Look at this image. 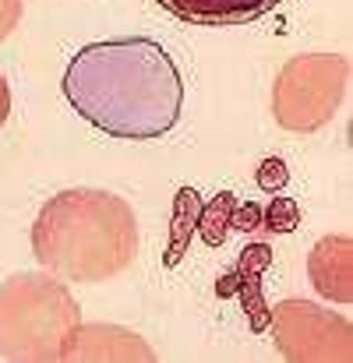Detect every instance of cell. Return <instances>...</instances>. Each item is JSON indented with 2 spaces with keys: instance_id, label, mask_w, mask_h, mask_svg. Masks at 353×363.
Masks as SVG:
<instances>
[{
  "instance_id": "1",
  "label": "cell",
  "mask_w": 353,
  "mask_h": 363,
  "mask_svg": "<svg viewBox=\"0 0 353 363\" xmlns=\"http://www.w3.org/2000/svg\"><path fill=\"white\" fill-rule=\"evenodd\" d=\"M64 96L82 121L124 141L163 138L184 110L180 71L152 39L82 46L64 71Z\"/></svg>"
},
{
  "instance_id": "2",
  "label": "cell",
  "mask_w": 353,
  "mask_h": 363,
  "mask_svg": "<svg viewBox=\"0 0 353 363\" xmlns=\"http://www.w3.org/2000/svg\"><path fill=\"white\" fill-rule=\"evenodd\" d=\"M138 223L131 205L96 187L53 194L36 226L32 254L53 275L71 282H107L134 261Z\"/></svg>"
},
{
  "instance_id": "3",
  "label": "cell",
  "mask_w": 353,
  "mask_h": 363,
  "mask_svg": "<svg viewBox=\"0 0 353 363\" xmlns=\"http://www.w3.org/2000/svg\"><path fill=\"white\" fill-rule=\"evenodd\" d=\"M78 303L43 272L11 275L0 286V357L14 363L64 360L78 332Z\"/></svg>"
},
{
  "instance_id": "4",
  "label": "cell",
  "mask_w": 353,
  "mask_h": 363,
  "mask_svg": "<svg viewBox=\"0 0 353 363\" xmlns=\"http://www.w3.org/2000/svg\"><path fill=\"white\" fill-rule=\"evenodd\" d=\"M347 85H350V64L340 53H304L286 60L272 89L276 123L293 134L325 127L336 117Z\"/></svg>"
},
{
  "instance_id": "5",
  "label": "cell",
  "mask_w": 353,
  "mask_h": 363,
  "mask_svg": "<svg viewBox=\"0 0 353 363\" xmlns=\"http://www.w3.org/2000/svg\"><path fill=\"white\" fill-rule=\"evenodd\" d=\"M268 328L290 363H350L353 328L343 314H329L308 300H279L268 307Z\"/></svg>"
},
{
  "instance_id": "6",
  "label": "cell",
  "mask_w": 353,
  "mask_h": 363,
  "mask_svg": "<svg viewBox=\"0 0 353 363\" xmlns=\"http://www.w3.org/2000/svg\"><path fill=\"white\" fill-rule=\"evenodd\" d=\"M308 275L311 286L332 300V303H350L353 300V240L347 233L322 237L308 254Z\"/></svg>"
},
{
  "instance_id": "7",
  "label": "cell",
  "mask_w": 353,
  "mask_h": 363,
  "mask_svg": "<svg viewBox=\"0 0 353 363\" xmlns=\"http://www.w3.org/2000/svg\"><path fill=\"white\" fill-rule=\"evenodd\" d=\"M272 264V250L265 243H247V250L237 257V268L219 279V296H237L247 311L251 332L268 328V303L261 296V272Z\"/></svg>"
},
{
  "instance_id": "8",
  "label": "cell",
  "mask_w": 353,
  "mask_h": 363,
  "mask_svg": "<svg viewBox=\"0 0 353 363\" xmlns=\"http://www.w3.org/2000/svg\"><path fill=\"white\" fill-rule=\"evenodd\" d=\"M163 11L188 25H247L276 11L283 0H156Z\"/></svg>"
},
{
  "instance_id": "9",
  "label": "cell",
  "mask_w": 353,
  "mask_h": 363,
  "mask_svg": "<svg viewBox=\"0 0 353 363\" xmlns=\"http://www.w3.org/2000/svg\"><path fill=\"white\" fill-rule=\"evenodd\" d=\"M64 360H152V350L138 335L114 325H78Z\"/></svg>"
},
{
  "instance_id": "10",
  "label": "cell",
  "mask_w": 353,
  "mask_h": 363,
  "mask_svg": "<svg viewBox=\"0 0 353 363\" xmlns=\"http://www.w3.org/2000/svg\"><path fill=\"white\" fill-rule=\"evenodd\" d=\"M198 191L195 187H180L177 191V205H173V226H170V247H166V268H177L188 243H191V233L198 226Z\"/></svg>"
},
{
  "instance_id": "11",
  "label": "cell",
  "mask_w": 353,
  "mask_h": 363,
  "mask_svg": "<svg viewBox=\"0 0 353 363\" xmlns=\"http://www.w3.org/2000/svg\"><path fill=\"white\" fill-rule=\"evenodd\" d=\"M234 205H237V198L230 191H223V194H216L209 205L198 208V226H195V230L202 233V240L209 243V247H219V243L227 240V233H234V230H230Z\"/></svg>"
},
{
  "instance_id": "12",
  "label": "cell",
  "mask_w": 353,
  "mask_h": 363,
  "mask_svg": "<svg viewBox=\"0 0 353 363\" xmlns=\"http://www.w3.org/2000/svg\"><path fill=\"white\" fill-rule=\"evenodd\" d=\"M300 226V205L293 198H272L265 208H261V230L265 233H293Z\"/></svg>"
},
{
  "instance_id": "13",
  "label": "cell",
  "mask_w": 353,
  "mask_h": 363,
  "mask_svg": "<svg viewBox=\"0 0 353 363\" xmlns=\"http://www.w3.org/2000/svg\"><path fill=\"white\" fill-rule=\"evenodd\" d=\"M286 180H290V173H286V162H283V159H265V162L258 166V187H261V191L276 194L279 187H286Z\"/></svg>"
},
{
  "instance_id": "14",
  "label": "cell",
  "mask_w": 353,
  "mask_h": 363,
  "mask_svg": "<svg viewBox=\"0 0 353 363\" xmlns=\"http://www.w3.org/2000/svg\"><path fill=\"white\" fill-rule=\"evenodd\" d=\"M230 230H240V233H251V230H261V208L258 205H234V219H230Z\"/></svg>"
},
{
  "instance_id": "15",
  "label": "cell",
  "mask_w": 353,
  "mask_h": 363,
  "mask_svg": "<svg viewBox=\"0 0 353 363\" xmlns=\"http://www.w3.org/2000/svg\"><path fill=\"white\" fill-rule=\"evenodd\" d=\"M21 21V0H0V43L18 28Z\"/></svg>"
},
{
  "instance_id": "16",
  "label": "cell",
  "mask_w": 353,
  "mask_h": 363,
  "mask_svg": "<svg viewBox=\"0 0 353 363\" xmlns=\"http://www.w3.org/2000/svg\"><path fill=\"white\" fill-rule=\"evenodd\" d=\"M7 113H11V92H7V82L0 74V123L7 121Z\"/></svg>"
}]
</instances>
